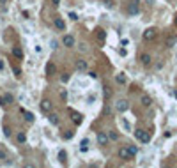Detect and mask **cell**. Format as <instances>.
Listing matches in <instances>:
<instances>
[{
	"label": "cell",
	"instance_id": "obj_1",
	"mask_svg": "<svg viewBox=\"0 0 177 168\" xmlns=\"http://www.w3.org/2000/svg\"><path fill=\"white\" fill-rule=\"evenodd\" d=\"M135 136H137L140 142H143V143H149V140H151V134L147 131H143V129H137L135 131Z\"/></svg>",
	"mask_w": 177,
	"mask_h": 168
},
{
	"label": "cell",
	"instance_id": "obj_2",
	"mask_svg": "<svg viewBox=\"0 0 177 168\" xmlns=\"http://www.w3.org/2000/svg\"><path fill=\"white\" fill-rule=\"evenodd\" d=\"M128 13H129L131 16H135V14H138V13H140V4H138V0H133V2L129 4Z\"/></svg>",
	"mask_w": 177,
	"mask_h": 168
},
{
	"label": "cell",
	"instance_id": "obj_3",
	"mask_svg": "<svg viewBox=\"0 0 177 168\" xmlns=\"http://www.w3.org/2000/svg\"><path fill=\"white\" fill-rule=\"evenodd\" d=\"M115 108H117V112H126L128 108H129V103L126 101V99H120V101H117V104H115Z\"/></svg>",
	"mask_w": 177,
	"mask_h": 168
},
{
	"label": "cell",
	"instance_id": "obj_4",
	"mask_svg": "<svg viewBox=\"0 0 177 168\" xmlns=\"http://www.w3.org/2000/svg\"><path fill=\"white\" fill-rule=\"evenodd\" d=\"M143 41H152L154 37H156V28H147V30H145V32H143Z\"/></svg>",
	"mask_w": 177,
	"mask_h": 168
},
{
	"label": "cell",
	"instance_id": "obj_5",
	"mask_svg": "<svg viewBox=\"0 0 177 168\" xmlns=\"http://www.w3.org/2000/svg\"><path fill=\"white\" fill-rule=\"evenodd\" d=\"M75 66H76L78 71H87V67H89V66H87V60H83V58H78Z\"/></svg>",
	"mask_w": 177,
	"mask_h": 168
},
{
	"label": "cell",
	"instance_id": "obj_6",
	"mask_svg": "<svg viewBox=\"0 0 177 168\" xmlns=\"http://www.w3.org/2000/svg\"><path fill=\"white\" fill-rule=\"evenodd\" d=\"M119 157H122V159H129V149H128V147H122V149L119 151Z\"/></svg>",
	"mask_w": 177,
	"mask_h": 168
},
{
	"label": "cell",
	"instance_id": "obj_7",
	"mask_svg": "<svg viewBox=\"0 0 177 168\" xmlns=\"http://www.w3.org/2000/svg\"><path fill=\"white\" fill-rule=\"evenodd\" d=\"M89 145H90L89 138H83V140L80 142V151H81V152H87V151H89Z\"/></svg>",
	"mask_w": 177,
	"mask_h": 168
},
{
	"label": "cell",
	"instance_id": "obj_8",
	"mask_svg": "<svg viewBox=\"0 0 177 168\" xmlns=\"http://www.w3.org/2000/svg\"><path fill=\"white\" fill-rule=\"evenodd\" d=\"M98 143H99V145H106V143H108V136H106L105 133H99V134H98Z\"/></svg>",
	"mask_w": 177,
	"mask_h": 168
},
{
	"label": "cell",
	"instance_id": "obj_9",
	"mask_svg": "<svg viewBox=\"0 0 177 168\" xmlns=\"http://www.w3.org/2000/svg\"><path fill=\"white\" fill-rule=\"evenodd\" d=\"M151 60H152V58H151V55H147V53H142V55H140V62H142L143 66H149Z\"/></svg>",
	"mask_w": 177,
	"mask_h": 168
},
{
	"label": "cell",
	"instance_id": "obj_10",
	"mask_svg": "<svg viewBox=\"0 0 177 168\" xmlns=\"http://www.w3.org/2000/svg\"><path fill=\"white\" fill-rule=\"evenodd\" d=\"M64 46H67V48L75 46V39H73V36H66L64 37Z\"/></svg>",
	"mask_w": 177,
	"mask_h": 168
},
{
	"label": "cell",
	"instance_id": "obj_11",
	"mask_svg": "<svg viewBox=\"0 0 177 168\" xmlns=\"http://www.w3.org/2000/svg\"><path fill=\"white\" fill-rule=\"evenodd\" d=\"M55 73H57V67L53 66V64H51V62H48V64H46V75H55Z\"/></svg>",
	"mask_w": 177,
	"mask_h": 168
},
{
	"label": "cell",
	"instance_id": "obj_12",
	"mask_svg": "<svg viewBox=\"0 0 177 168\" xmlns=\"http://www.w3.org/2000/svg\"><path fill=\"white\" fill-rule=\"evenodd\" d=\"M41 110H43L44 113H48L51 110V103L50 101H43V103H41Z\"/></svg>",
	"mask_w": 177,
	"mask_h": 168
},
{
	"label": "cell",
	"instance_id": "obj_13",
	"mask_svg": "<svg viewBox=\"0 0 177 168\" xmlns=\"http://www.w3.org/2000/svg\"><path fill=\"white\" fill-rule=\"evenodd\" d=\"M53 23H55V27H57V28H60V30H64V28H66V23L62 22L60 18H55V22H53Z\"/></svg>",
	"mask_w": 177,
	"mask_h": 168
},
{
	"label": "cell",
	"instance_id": "obj_14",
	"mask_svg": "<svg viewBox=\"0 0 177 168\" xmlns=\"http://www.w3.org/2000/svg\"><path fill=\"white\" fill-rule=\"evenodd\" d=\"M13 55H14V57H18V58H22V57H23V51H22V48L14 46V48H13Z\"/></svg>",
	"mask_w": 177,
	"mask_h": 168
},
{
	"label": "cell",
	"instance_id": "obj_15",
	"mask_svg": "<svg viewBox=\"0 0 177 168\" xmlns=\"http://www.w3.org/2000/svg\"><path fill=\"white\" fill-rule=\"evenodd\" d=\"M48 119H50V122H51V124H55V126L59 124V115H55V113H50V117H48Z\"/></svg>",
	"mask_w": 177,
	"mask_h": 168
},
{
	"label": "cell",
	"instance_id": "obj_16",
	"mask_svg": "<svg viewBox=\"0 0 177 168\" xmlns=\"http://www.w3.org/2000/svg\"><path fill=\"white\" fill-rule=\"evenodd\" d=\"M59 157H60V163L66 165V161H67V154H66V151H60V152H59Z\"/></svg>",
	"mask_w": 177,
	"mask_h": 168
},
{
	"label": "cell",
	"instance_id": "obj_17",
	"mask_svg": "<svg viewBox=\"0 0 177 168\" xmlns=\"http://www.w3.org/2000/svg\"><path fill=\"white\" fill-rule=\"evenodd\" d=\"M142 104L143 106H151V97L149 96H142Z\"/></svg>",
	"mask_w": 177,
	"mask_h": 168
},
{
	"label": "cell",
	"instance_id": "obj_18",
	"mask_svg": "<svg viewBox=\"0 0 177 168\" xmlns=\"http://www.w3.org/2000/svg\"><path fill=\"white\" fill-rule=\"evenodd\" d=\"M117 81L120 83V85H124V83H126V76H124L122 73H120V75H117Z\"/></svg>",
	"mask_w": 177,
	"mask_h": 168
},
{
	"label": "cell",
	"instance_id": "obj_19",
	"mask_svg": "<svg viewBox=\"0 0 177 168\" xmlns=\"http://www.w3.org/2000/svg\"><path fill=\"white\" fill-rule=\"evenodd\" d=\"M25 120L32 124V122H34V113H25Z\"/></svg>",
	"mask_w": 177,
	"mask_h": 168
},
{
	"label": "cell",
	"instance_id": "obj_20",
	"mask_svg": "<svg viewBox=\"0 0 177 168\" xmlns=\"http://www.w3.org/2000/svg\"><path fill=\"white\" fill-rule=\"evenodd\" d=\"M105 37H106L105 30H98V39H99V41H105Z\"/></svg>",
	"mask_w": 177,
	"mask_h": 168
},
{
	"label": "cell",
	"instance_id": "obj_21",
	"mask_svg": "<svg viewBox=\"0 0 177 168\" xmlns=\"http://www.w3.org/2000/svg\"><path fill=\"white\" fill-rule=\"evenodd\" d=\"M175 44V39H172V37H168V39H166V46H168V48H172Z\"/></svg>",
	"mask_w": 177,
	"mask_h": 168
},
{
	"label": "cell",
	"instance_id": "obj_22",
	"mask_svg": "<svg viewBox=\"0 0 177 168\" xmlns=\"http://www.w3.org/2000/svg\"><path fill=\"white\" fill-rule=\"evenodd\" d=\"M4 99H5V104L13 103V96H11V94H5V96H4Z\"/></svg>",
	"mask_w": 177,
	"mask_h": 168
},
{
	"label": "cell",
	"instance_id": "obj_23",
	"mask_svg": "<svg viewBox=\"0 0 177 168\" xmlns=\"http://www.w3.org/2000/svg\"><path fill=\"white\" fill-rule=\"evenodd\" d=\"M128 149H129V156H135V154H137V147H128Z\"/></svg>",
	"mask_w": 177,
	"mask_h": 168
},
{
	"label": "cell",
	"instance_id": "obj_24",
	"mask_svg": "<svg viewBox=\"0 0 177 168\" xmlns=\"http://www.w3.org/2000/svg\"><path fill=\"white\" fill-rule=\"evenodd\" d=\"M73 134H75L73 131H67V133H64V138H66V140H69V138H73Z\"/></svg>",
	"mask_w": 177,
	"mask_h": 168
},
{
	"label": "cell",
	"instance_id": "obj_25",
	"mask_svg": "<svg viewBox=\"0 0 177 168\" xmlns=\"http://www.w3.org/2000/svg\"><path fill=\"white\" fill-rule=\"evenodd\" d=\"M18 142H20V143H23V142H25V134H23V133H20V134H18Z\"/></svg>",
	"mask_w": 177,
	"mask_h": 168
},
{
	"label": "cell",
	"instance_id": "obj_26",
	"mask_svg": "<svg viewBox=\"0 0 177 168\" xmlns=\"http://www.w3.org/2000/svg\"><path fill=\"white\" fill-rule=\"evenodd\" d=\"M4 133H5V136H11V128H9V126H5V128H4Z\"/></svg>",
	"mask_w": 177,
	"mask_h": 168
},
{
	"label": "cell",
	"instance_id": "obj_27",
	"mask_svg": "<svg viewBox=\"0 0 177 168\" xmlns=\"http://www.w3.org/2000/svg\"><path fill=\"white\" fill-rule=\"evenodd\" d=\"M69 18L75 22V19H78V14H76V13H69Z\"/></svg>",
	"mask_w": 177,
	"mask_h": 168
},
{
	"label": "cell",
	"instance_id": "obj_28",
	"mask_svg": "<svg viewBox=\"0 0 177 168\" xmlns=\"http://www.w3.org/2000/svg\"><path fill=\"white\" fill-rule=\"evenodd\" d=\"M108 138H110V140H117V133H110Z\"/></svg>",
	"mask_w": 177,
	"mask_h": 168
},
{
	"label": "cell",
	"instance_id": "obj_29",
	"mask_svg": "<svg viewBox=\"0 0 177 168\" xmlns=\"http://www.w3.org/2000/svg\"><path fill=\"white\" fill-rule=\"evenodd\" d=\"M105 5L106 7H113V2H112V0H105Z\"/></svg>",
	"mask_w": 177,
	"mask_h": 168
},
{
	"label": "cell",
	"instance_id": "obj_30",
	"mask_svg": "<svg viewBox=\"0 0 177 168\" xmlns=\"http://www.w3.org/2000/svg\"><path fill=\"white\" fill-rule=\"evenodd\" d=\"M13 71H14V75H16V76H20V73H22V71H20V67H16V66L13 67Z\"/></svg>",
	"mask_w": 177,
	"mask_h": 168
},
{
	"label": "cell",
	"instance_id": "obj_31",
	"mask_svg": "<svg viewBox=\"0 0 177 168\" xmlns=\"http://www.w3.org/2000/svg\"><path fill=\"white\" fill-rule=\"evenodd\" d=\"M69 80V75H67V73H64V75H62V81H67Z\"/></svg>",
	"mask_w": 177,
	"mask_h": 168
},
{
	"label": "cell",
	"instance_id": "obj_32",
	"mask_svg": "<svg viewBox=\"0 0 177 168\" xmlns=\"http://www.w3.org/2000/svg\"><path fill=\"white\" fill-rule=\"evenodd\" d=\"M4 159H5V152L0 151V161H4Z\"/></svg>",
	"mask_w": 177,
	"mask_h": 168
},
{
	"label": "cell",
	"instance_id": "obj_33",
	"mask_svg": "<svg viewBox=\"0 0 177 168\" xmlns=\"http://www.w3.org/2000/svg\"><path fill=\"white\" fill-rule=\"evenodd\" d=\"M122 126H124V128H126V129H128V131H129V124H128V122H126V120H122Z\"/></svg>",
	"mask_w": 177,
	"mask_h": 168
},
{
	"label": "cell",
	"instance_id": "obj_34",
	"mask_svg": "<svg viewBox=\"0 0 177 168\" xmlns=\"http://www.w3.org/2000/svg\"><path fill=\"white\" fill-rule=\"evenodd\" d=\"M4 67H5V64H4V60H0V71H4Z\"/></svg>",
	"mask_w": 177,
	"mask_h": 168
},
{
	"label": "cell",
	"instance_id": "obj_35",
	"mask_svg": "<svg viewBox=\"0 0 177 168\" xmlns=\"http://www.w3.org/2000/svg\"><path fill=\"white\" fill-rule=\"evenodd\" d=\"M2 104H5V99H4V96H0V106H2Z\"/></svg>",
	"mask_w": 177,
	"mask_h": 168
},
{
	"label": "cell",
	"instance_id": "obj_36",
	"mask_svg": "<svg viewBox=\"0 0 177 168\" xmlns=\"http://www.w3.org/2000/svg\"><path fill=\"white\" fill-rule=\"evenodd\" d=\"M51 4H53V5H59V4H60V0H51Z\"/></svg>",
	"mask_w": 177,
	"mask_h": 168
},
{
	"label": "cell",
	"instance_id": "obj_37",
	"mask_svg": "<svg viewBox=\"0 0 177 168\" xmlns=\"http://www.w3.org/2000/svg\"><path fill=\"white\" fill-rule=\"evenodd\" d=\"M175 25H177V18H175Z\"/></svg>",
	"mask_w": 177,
	"mask_h": 168
}]
</instances>
